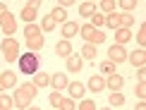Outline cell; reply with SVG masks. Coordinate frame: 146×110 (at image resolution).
<instances>
[{
	"instance_id": "cell-41",
	"label": "cell",
	"mask_w": 146,
	"mask_h": 110,
	"mask_svg": "<svg viewBox=\"0 0 146 110\" xmlns=\"http://www.w3.org/2000/svg\"><path fill=\"white\" fill-rule=\"evenodd\" d=\"M27 110H41V108H38V105H29Z\"/></svg>"
},
{
	"instance_id": "cell-36",
	"label": "cell",
	"mask_w": 146,
	"mask_h": 110,
	"mask_svg": "<svg viewBox=\"0 0 146 110\" xmlns=\"http://www.w3.org/2000/svg\"><path fill=\"white\" fill-rule=\"evenodd\" d=\"M60 98H62V96H60V91H53V93L48 96V101H50V105H53V108H58V105H60Z\"/></svg>"
},
{
	"instance_id": "cell-4",
	"label": "cell",
	"mask_w": 146,
	"mask_h": 110,
	"mask_svg": "<svg viewBox=\"0 0 146 110\" xmlns=\"http://www.w3.org/2000/svg\"><path fill=\"white\" fill-rule=\"evenodd\" d=\"M79 36H82V38L86 41V43H91V46H101L103 41H106V34H103L101 29H94L89 22L79 27Z\"/></svg>"
},
{
	"instance_id": "cell-9",
	"label": "cell",
	"mask_w": 146,
	"mask_h": 110,
	"mask_svg": "<svg viewBox=\"0 0 146 110\" xmlns=\"http://www.w3.org/2000/svg\"><path fill=\"white\" fill-rule=\"evenodd\" d=\"M86 91H91V93H101V91H106V77H103V74H94L89 79V84H86Z\"/></svg>"
},
{
	"instance_id": "cell-5",
	"label": "cell",
	"mask_w": 146,
	"mask_h": 110,
	"mask_svg": "<svg viewBox=\"0 0 146 110\" xmlns=\"http://www.w3.org/2000/svg\"><path fill=\"white\" fill-rule=\"evenodd\" d=\"M41 3L43 0H29L27 5L22 7V19H24V24H31V22H36V17H38V7H41Z\"/></svg>"
},
{
	"instance_id": "cell-39",
	"label": "cell",
	"mask_w": 146,
	"mask_h": 110,
	"mask_svg": "<svg viewBox=\"0 0 146 110\" xmlns=\"http://www.w3.org/2000/svg\"><path fill=\"white\" fill-rule=\"evenodd\" d=\"M134 110H146V103H144V101H139V103H137V108H134Z\"/></svg>"
},
{
	"instance_id": "cell-18",
	"label": "cell",
	"mask_w": 146,
	"mask_h": 110,
	"mask_svg": "<svg viewBox=\"0 0 146 110\" xmlns=\"http://www.w3.org/2000/svg\"><path fill=\"white\" fill-rule=\"evenodd\" d=\"M31 77H34L31 84H34L36 89H46V86H50V74H46V72L38 70V72H36V74H31Z\"/></svg>"
},
{
	"instance_id": "cell-11",
	"label": "cell",
	"mask_w": 146,
	"mask_h": 110,
	"mask_svg": "<svg viewBox=\"0 0 146 110\" xmlns=\"http://www.w3.org/2000/svg\"><path fill=\"white\" fill-rule=\"evenodd\" d=\"M67 60V72L70 74H79V72L84 70V60H82V55H74L72 53L70 58H65Z\"/></svg>"
},
{
	"instance_id": "cell-2",
	"label": "cell",
	"mask_w": 146,
	"mask_h": 110,
	"mask_svg": "<svg viewBox=\"0 0 146 110\" xmlns=\"http://www.w3.org/2000/svg\"><path fill=\"white\" fill-rule=\"evenodd\" d=\"M17 65H19V72H22V74H36V72L41 70V58H38L34 50H27L24 55L17 58Z\"/></svg>"
},
{
	"instance_id": "cell-24",
	"label": "cell",
	"mask_w": 146,
	"mask_h": 110,
	"mask_svg": "<svg viewBox=\"0 0 146 110\" xmlns=\"http://www.w3.org/2000/svg\"><path fill=\"white\" fill-rule=\"evenodd\" d=\"M106 27H110L113 31L120 29V12H108L106 15Z\"/></svg>"
},
{
	"instance_id": "cell-40",
	"label": "cell",
	"mask_w": 146,
	"mask_h": 110,
	"mask_svg": "<svg viewBox=\"0 0 146 110\" xmlns=\"http://www.w3.org/2000/svg\"><path fill=\"white\" fill-rule=\"evenodd\" d=\"M5 12H7V5H5V3H0V17H3Z\"/></svg>"
},
{
	"instance_id": "cell-32",
	"label": "cell",
	"mask_w": 146,
	"mask_h": 110,
	"mask_svg": "<svg viewBox=\"0 0 146 110\" xmlns=\"http://www.w3.org/2000/svg\"><path fill=\"white\" fill-rule=\"evenodd\" d=\"M117 5L122 7V12H132V10H137V0H117Z\"/></svg>"
},
{
	"instance_id": "cell-29",
	"label": "cell",
	"mask_w": 146,
	"mask_h": 110,
	"mask_svg": "<svg viewBox=\"0 0 146 110\" xmlns=\"http://www.w3.org/2000/svg\"><path fill=\"white\" fill-rule=\"evenodd\" d=\"M12 108H15V103H12V96L3 91V93H0V110H12Z\"/></svg>"
},
{
	"instance_id": "cell-44",
	"label": "cell",
	"mask_w": 146,
	"mask_h": 110,
	"mask_svg": "<svg viewBox=\"0 0 146 110\" xmlns=\"http://www.w3.org/2000/svg\"><path fill=\"white\" fill-rule=\"evenodd\" d=\"M86 3H96V0H86Z\"/></svg>"
},
{
	"instance_id": "cell-17",
	"label": "cell",
	"mask_w": 146,
	"mask_h": 110,
	"mask_svg": "<svg viewBox=\"0 0 146 110\" xmlns=\"http://www.w3.org/2000/svg\"><path fill=\"white\" fill-rule=\"evenodd\" d=\"M72 53H74V50H72V43L67 38H62V41L55 43V55H60V58H70Z\"/></svg>"
},
{
	"instance_id": "cell-35",
	"label": "cell",
	"mask_w": 146,
	"mask_h": 110,
	"mask_svg": "<svg viewBox=\"0 0 146 110\" xmlns=\"http://www.w3.org/2000/svg\"><path fill=\"white\" fill-rule=\"evenodd\" d=\"M134 93H137V98H139V101H144V98H146V82H139V84H137Z\"/></svg>"
},
{
	"instance_id": "cell-15",
	"label": "cell",
	"mask_w": 146,
	"mask_h": 110,
	"mask_svg": "<svg viewBox=\"0 0 146 110\" xmlns=\"http://www.w3.org/2000/svg\"><path fill=\"white\" fill-rule=\"evenodd\" d=\"M74 36H79V22H62V38H74Z\"/></svg>"
},
{
	"instance_id": "cell-43",
	"label": "cell",
	"mask_w": 146,
	"mask_h": 110,
	"mask_svg": "<svg viewBox=\"0 0 146 110\" xmlns=\"http://www.w3.org/2000/svg\"><path fill=\"white\" fill-rule=\"evenodd\" d=\"M0 93H3V84H0Z\"/></svg>"
},
{
	"instance_id": "cell-23",
	"label": "cell",
	"mask_w": 146,
	"mask_h": 110,
	"mask_svg": "<svg viewBox=\"0 0 146 110\" xmlns=\"http://www.w3.org/2000/svg\"><path fill=\"white\" fill-rule=\"evenodd\" d=\"M94 12H96V3H86V0H84V3L79 5V17H84V19H89Z\"/></svg>"
},
{
	"instance_id": "cell-21",
	"label": "cell",
	"mask_w": 146,
	"mask_h": 110,
	"mask_svg": "<svg viewBox=\"0 0 146 110\" xmlns=\"http://www.w3.org/2000/svg\"><path fill=\"white\" fill-rule=\"evenodd\" d=\"M129 38H132L129 29H115V43H117V46H125Z\"/></svg>"
},
{
	"instance_id": "cell-22",
	"label": "cell",
	"mask_w": 146,
	"mask_h": 110,
	"mask_svg": "<svg viewBox=\"0 0 146 110\" xmlns=\"http://www.w3.org/2000/svg\"><path fill=\"white\" fill-rule=\"evenodd\" d=\"M89 24H91V27H94V29H101V27H106V15L96 10L94 15L89 17Z\"/></svg>"
},
{
	"instance_id": "cell-19",
	"label": "cell",
	"mask_w": 146,
	"mask_h": 110,
	"mask_svg": "<svg viewBox=\"0 0 146 110\" xmlns=\"http://www.w3.org/2000/svg\"><path fill=\"white\" fill-rule=\"evenodd\" d=\"M82 60H96L98 58V46H91V43H84V48L79 50Z\"/></svg>"
},
{
	"instance_id": "cell-34",
	"label": "cell",
	"mask_w": 146,
	"mask_h": 110,
	"mask_svg": "<svg viewBox=\"0 0 146 110\" xmlns=\"http://www.w3.org/2000/svg\"><path fill=\"white\" fill-rule=\"evenodd\" d=\"M137 43H139V48L146 46V27H144V24L139 27V31H137Z\"/></svg>"
},
{
	"instance_id": "cell-8",
	"label": "cell",
	"mask_w": 146,
	"mask_h": 110,
	"mask_svg": "<svg viewBox=\"0 0 146 110\" xmlns=\"http://www.w3.org/2000/svg\"><path fill=\"white\" fill-rule=\"evenodd\" d=\"M65 91L70 93V98H72V101H82L84 96H86V84H82V82H70Z\"/></svg>"
},
{
	"instance_id": "cell-7",
	"label": "cell",
	"mask_w": 146,
	"mask_h": 110,
	"mask_svg": "<svg viewBox=\"0 0 146 110\" xmlns=\"http://www.w3.org/2000/svg\"><path fill=\"white\" fill-rule=\"evenodd\" d=\"M108 60H110L113 65H122V62H127V50H125V46L113 43L110 48H108Z\"/></svg>"
},
{
	"instance_id": "cell-10",
	"label": "cell",
	"mask_w": 146,
	"mask_h": 110,
	"mask_svg": "<svg viewBox=\"0 0 146 110\" xmlns=\"http://www.w3.org/2000/svg\"><path fill=\"white\" fill-rule=\"evenodd\" d=\"M122 86H125V77H122V74L113 72V74L106 77V89H110V91H122Z\"/></svg>"
},
{
	"instance_id": "cell-16",
	"label": "cell",
	"mask_w": 146,
	"mask_h": 110,
	"mask_svg": "<svg viewBox=\"0 0 146 110\" xmlns=\"http://www.w3.org/2000/svg\"><path fill=\"white\" fill-rule=\"evenodd\" d=\"M46 46V38H43V34H38V36H27V50H41V48Z\"/></svg>"
},
{
	"instance_id": "cell-37",
	"label": "cell",
	"mask_w": 146,
	"mask_h": 110,
	"mask_svg": "<svg viewBox=\"0 0 146 110\" xmlns=\"http://www.w3.org/2000/svg\"><path fill=\"white\" fill-rule=\"evenodd\" d=\"M137 79L139 82H146V67H137Z\"/></svg>"
},
{
	"instance_id": "cell-45",
	"label": "cell",
	"mask_w": 146,
	"mask_h": 110,
	"mask_svg": "<svg viewBox=\"0 0 146 110\" xmlns=\"http://www.w3.org/2000/svg\"><path fill=\"white\" fill-rule=\"evenodd\" d=\"M55 110H58V108H55Z\"/></svg>"
},
{
	"instance_id": "cell-20",
	"label": "cell",
	"mask_w": 146,
	"mask_h": 110,
	"mask_svg": "<svg viewBox=\"0 0 146 110\" xmlns=\"http://www.w3.org/2000/svg\"><path fill=\"white\" fill-rule=\"evenodd\" d=\"M108 103H110V108H122L125 105V96L120 93V91H110V93H108Z\"/></svg>"
},
{
	"instance_id": "cell-13",
	"label": "cell",
	"mask_w": 146,
	"mask_h": 110,
	"mask_svg": "<svg viewBox=\"0 0 146 110\" xmlns=\"http://www.w3.org/2000/svg\"><path fill=\"white\" fill-rule=\"evenodd\" d=\"M67 84H70L67 74H60V72L50 74V86H53V91H65V89H67Z\"/></svg>"
},
{
	"instance_id": "cell-30",
	"label": "cell",
	"mask_w": 146,
	"mask_h": 110,
	"mask_svg": "<svg viewBox=\"0 0 146 110\" xmlns=\"http://www.w3.org/2000/svg\"><path fill=\"white\" fill-rule=\"evenodd\" d=\"M58 110H77V103L72 101V98H60V105H58Z\"/></svg>"
},
{
	"instance_id": "cell-42",
	"label": "cell",
	"mask_w": 146,
	"mask_h": 110,
	"mask_svg": "<svg viewBox=\"0 0 146 110\" xmlns=\"http://www.w3.org/2000/svg\"><path fill=\"white\" fill-rule=\"evenodd\" d=\"M98 110H113V108H110V105H108V108H98Z\"/></svg>"
},
{
	"instance_id": "cell-25",
	"label": "cell",
	"mask_w": 146,
	"mask_h": 110,
	"mask_svg": "<svg viewBox=\"0 0 146 110\" xmlns=\"http://www.w3.org/2000/svg\"><path fill=\"white\" fill-rule=\"evenodd\" d=\"M132 27H134L132 12H120V29H132Z\"/></svg>"
},
{
	"instance_id": "cell-26",
	"label": "cell",
	"mask_w": 146,
	"mask_h": 110,
	"mask_svg": "<svg viewBox=\"0 0 146 110\" xmlns=\"http://www.w3.org/2000/svg\"><path fill=\"white\" fill-rule=\"evenodd\" d=\"M38 27H41V31L50 34L53 29H55V19H53L50 15H46V17H41V24H38Z\"/></svg>"
},
{
	"instance_id": "cell-1",
	"label": "cell",
	"mask_w": 146,
	"mask_h": 110,
	"mask_svg": "<svg viewBox=\"0 0 146 110\" xmlns=\"http://www.w3.org/2000/svg\"><path fill=\"white\" fill-rule=\"evenodd\" d=\"M36 93H38V89H36L31 82H29V84H22V86H15L12 103H15V108H17V110H27V108L34 103Z\"/></svg>"
},
{
	"instance_id": "cell-38",
	"label": "cell",
	"mask_w": 146,
	"mask_h": 110,
	"mask_svg": "<svg viewBox=\"0 0 146 110\" xmlns=\"http://www.w3.org/2000/svg\"><path fill=\"white\" fill-rule=\"evenodd\" d=\"M74 3H77V0H58V5H60V7H65V10H67L70 5H74Z\"/></svg>"
},
{
	"instance_id": "cell-27",
	"label": "cell",
	"mask_w": 146,
	"mask_h": 110,
	"mask_svg": "<svg viewBox=\"0 0 146 110\" xmlns=\"http://www.w3.org/2000/svg\"><path fill=\"white\" fill-rule=\"evenodd\" d=\"M50 17L55 19V24H58V22H67V10L58 5V7H53V10H50Z\"/></svg>"
},
{
	"instance_id": "cell-14",
	"label": "cell",
	"mask_w": 146,
	"mask_h": 110,
	"mask_svg": "<svg viewBox=\"0 0 146 110\" xmlns=\"http://www.w3.org/2000/svg\"><path fill=\"white\" fill-rule=\"evenodd\" d=\"M0 84H3V91L15 89V86H17V74H15L12 70H5L3 74H0Z\"/></svg>"
},
{
	"instance_id": "cell-12",
	"label": "cell",
	"mask_w": 146,
	"mask_h": 110,
	"mask_svg": "<svg viewBox=\"0 0 146 110\" xmlns=\"http://www.w3.org/2000/svg\"><path fill=\"white\" fill-rule=\"evenodd\" d=\"M127 62H132L134 67H144L146 65V50L144 48H137V50L127 53Z\"/></svg>"
},
{
	"instance_id": "cell-3",
	"label": "cell",
	"mask_w": 146,
	"mask_h": 110,
	"mask_svg": "<svg viewBox=\"0 0 146 110\" xmlns=\"http://www.w3.org/2000/svg\"><path fill=\"white\" fill-rule=\"evenodd\" d=\"M19 41L15 38V36H5L3 41H0V53H3V58L7 60V62H17V58H19Z\"/></svg>"
},
{
	"instance_id": "cell-33",
	"label": "cell",
	"mask_w": 146,
	"mask_h": 110,
	"mask_svg": "<svg viewBox=\"0 0 146 110\" xmlns=\"http://www.w3.org/2000/svg\"><path fill=\"white\" fill-rule=\"evenodd\" d=\"M79 110H98V105H96L91 98H82L79 101Z\"/></svg>"
},
{
	"instance_id": "cell-28",
	"label": "cell",
	"mask_w": 146,
	"mask_h": 110,
	"mask_svg": "<svg viewBox=\"0 0 146 110\" xmlns=\"http://www.w3.org/2000/svg\"><path fill=\"white\" fill-rule=\"evenodd\" d=\"M98 7H101L103 15H108V12H115L117 3H115V0H98Z\"/></svg>"
},
{
	"instance_id": "cell-6",
	"label": "cell",
	"mask_w": 146,
	"mask_h": 110,
	"mask_svg": "<svg viewBox=\"0 0 146 110\" xmlns=\"http://www.w3.org/2000/svg\"><path fill=\"white\" fill-rule=\"evenodd\" d=\"M0 29H3L5 36H15V31H17V17L12 15L10 10L0 17Z\"/></svg>"
},
{
	"instance_id": "cell-31",
	"label": "cell",
	"mask_w": 146,
	"mask_h": 110,
	"mask_svg": "<svg viewBox=\"0 0 146 110\" xmlns=\"http://www.w3.org/2000/svg\"><path fill=\"white\" fill-rule=\"evenodd\" d=\"M113 72H117V65H113L110 60H106V62H101V74H113Z\"/></svg>"
}]
</instances>
